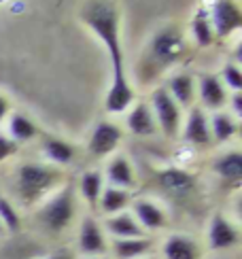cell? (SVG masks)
<instances>
[{
  "label": "cell",
  "mask_w": 242,
  "mask_h": 259,
  "mask_svg": "<svg viewBox=\"0 0 242 259\" xmlns=\"http://www.w3.org/2000/svg\"><path fill=\"white\" fill-rule=\"evenodd\" d=\"M81 21L100 38L113 70L126 68L121 47V13L115 0H85L81 5Z\"/></svg>",
  "instance_id": "obj_1"
},
{
  "label": "cell",
  "mask_w": 242,
  "mask_h": 259,
  "mask_svg": "<svg viewBox=\"0 0 242 259\" xmlns=\"http://www.w3.org/2000/svg\"><path fill=\"white\" fill-rule=\"evenodd\" d=\"M60 181L62 172L56 166L28 161V164H21L15 172V193L26 206H30V204H36L47 193H51Z\"/></svg>",
  "instance_id": "obj_2"
},
{
  "label": "cell",
  "mask_w": 242,
  "mask_h": 259,
  "mask_svg": "<svg viewBox=\"0 0 242 259\" xmlns=\"http://www.w3.org/2000/svg\"><path fill=\"white\" fill-rule=\"evenodd\" d=\"M74 214H76L74 189L70 185H64L58 191H53L51 196L43 202L36 217H38V223L47 232L60 234L74 221Z\"/></svg>",
  "instance_id": "obj_3"
},
{
  "label": "cell",
  "mask_w": 242,
  "mask_h": 259,
  "mask_svg": "<svg viewBox=\"0 0 242 259\" xmlns=\"http://www.w3.org/2000/svg\"><path fill=\"white\" fill-rule=\"evenodd\" d=\"M149 106L153 111V117H155L159 132L166 138H177L183 127V109L174 102L166 88H155L151 92Z\"/></svg>",
  "instance_id": "obj_4"
},
{
  "label": "cell",
  "mask_w": 242,
  "mask_h": 259,
  "mask_svg": "<svg viewBox=\"0 0 242 259\" xmlns=\"http://www.w3.org/2000/svg\"><path fill=\"white\" fill-rule=\"evenodd\" d=\"M149 53L151 58L157 64H164V66H170V64H177L183 53H185V36L183 32L177 26H166L157 30L151 38L149 45Z\"/></svg>",
  "instance_id": "obj_5"
},
{
  "label": "cell",
  "mask_w": 242,
  "mask_h": 259,
  "mask_svg": "<svg viewBox=\"0 0 242 259\" xmlns=\"http://www.w3.org/2000/svg\"><path fill=\"white\" fill-rule=\"evenodd\" d=\"M215 38L221 40L232 36L236 30L242 28V11L236 0H215L208 11Z\"/></svg>",
  "instance_id": "obj_6"
},
{
  "label": "cell",
  "mask_w": 242,
  "mask_h": 259,
  "mask_svg": "<svg viewBox=\"0 0 242 259\" xmlns=\"http://www.w3.org/2000/svg\"><path fill=\"white\" fill-rule=\"evenodd\" d=\"M124 140V130L113 121H98L94 132L90 136V143H87V151L94 157H106L111 155L113 151H117V147Z\"/></svg>",
  "instance_id": "obj_7"
},
{
  "label": "cell",
  "mask_w": 242,
  "mask_h": 259,
  "mask_svg": "<svg viewBox=\"0 0 242 259\" xmlns=\"http://www.w3.org/2000/svg\"><path fill=\"white\" fill-rule=\"evenodd\" d=\"M195 92H197V98H200V102H202V109H208L213 113L221 111L229 100V92L225 90L221 79H219L217 74H211V72L197 74Z\"/></svg>",
  "instance_id": "obj_8"
},
{
  "label": "cell",
  "mask_w": 242,
  "mask_h": 259,
  "mask_svg": "<svg viewBox=\"0 0 242 259\" xmlns=\"http://www.w3.org/2000/svg\"><path fill=\"white\" fill-rule=\"evenodd\" d=\"M76 244H79V253L85 255V257L104 255L108 251V238L104 234V228L94 217H83L81 219Z\"/></svg>",
  "instance_id": "obj_9"
},
{
  "label": "cell",
  "mask_w": 242,
  "mask_h": 259,
  "mask_svg": "<svg viewBox=\"0 0 242 259\" xmlns=\"http://www.w3.org/2000/svg\"><path fill=\"white\" fill-rule=\"evenodd\" d=\"M183 138L185 143H189L193 147H208L213 145L211 136V123H208V115L202 106H191L187 117L183 119Z\"/></svg>",
  "instance_id": "obj_10"
},
{
  "label": "cell",
  "mask_w": 242,
  "mask_h": 259,
  "mask_svg": "<svg viewBox=\"0 0 242 259\" xmlns=\"http://www.w3.org/2000/svg\"><path fill=\"white\" fill-rule=\"evenodd\" d=\"M157 183L172 198H187L195 189V175L179 166H168L157 172Z\"/></svg>",
  "instance_id": "obj_11"
},
{
  "label": "cell",
  "mask_w": 242,
  "mask_h": 259,
  "mask_svg": "<svg viewBox=\"0 0 242 259\" xmlns=\"http://www.w3.org/2000/svg\"><path fill=\"white\" fill-rule=\"evenodd\" d=\"M132 104H134V90H132V85H130V81H128L126 68L113 70L111 90H108L106 100H104L106 113H111V115L126 113Z\"/></svg>",
  "instance_id": "obj_12"
},
{
  "label": "cell",
  "mask_w": 242,
  "mask_h": 259,
  "mask_svg": "<svg viewBox=\"0 0 242 259\" xmlns=\"http://www.w3.org/2000/svg\"><path fill=\"white\" fill-rule=\"evenodd\" d=\"M130 206H132V214H134V219L138 221V225L147 234L149 232H159V230H164L168 225V214L157 202L140 198V200H132Z\"/></svg>",
  "instance_id": "obj_13"
},
{
  "label": "cell",
  "mask_w": 242,
  "mask_h": 259,
  "mask_svg": "<svg viewBox=\"0 0 242 259\" xmlns=\"http://www.w3.org/2000/svg\"><path fill=\"white\" fill-rule=\"evenodd\" d=\"M240 242V232L236 225L229 221L225 214L217 212L213 214L211 223H208V244L213 251H227Z\"/></svg>",
  "instance_id": "obj_14"
},
{
  "label": "cell",
  "mask_w": 242,
  "mask_h": 259,
  "mask_svg": "<svg viewBox=\"0 0 242 259\" xmlns=\"http://www.w3.org/2000/svg\"><path fill=\"white\" fill-rule=\"evenodd\" d=\"M126 125L134 136L147 138L157 134V123L155 117H153V111L149 102H134L128 109V117H126Z\"/></svg>",
  "instance_id": "obj_15"
},
{
  "label": "cell",
  "mask_w": 242,
  "mask_h": 259,
  "mask_svg": "<svg viewBox=\"0 0 242 259\" xmlns=\"http://www.w3.org/2000/svg\"><path fill=\"white\" fill-rule=\"evenodd\" d=\"M166 92L174 98L181 109H191L195 106L197 92H195V77L189 72H177L172 74L166 83Z\"/></svg>",
  "instance_id": "obj_16"
},
{
  "label": "cell",
  "mask_w": 242,
  "mask_h": 259,
  "mask_svg": "<svg viewBox=\"0 0 242 259\" xmlns=\"http://www.w3.org/2000/svg\"><path fill=\"white\" fill-rule=\"evenodd\" d=\"M102 228H104V234H108L111 238H145V236H149L138 225L134 214L128 212V210L106 217Z\"/></svg>",
  "instance_id": "obj_17"
},
{
  "label": "cell",
  "mask_w": 242,
  "mask_h": 259,
  "mask_svg": "<svg viewBox=\"0 0 242 259\" xmlns=\"http://www.w3.org/2000/svg\"><path fill=\"white\" fill-rule=\"evenodd\" d=\"M164 259H202V249L191 236L172 234L162 244Z\"/></svg>",
  "instance_id": "obj_18"
},
{
  "label": "cell",
  "mask_w": 242,
  "mask_h": 259,
  "mask_svg": "<svg viewBox=\"0 0 242 259\" xmlns=\"http://www.w3.org/2000/svg\"><path fill=\"white\" fill-rule=\"evenodd\" d=\"M213 172L223 183L238 187L242 181V153L232 149V151H225V153L217 155L213 161Z\"/></svg>",
  "instance_id": "obj_19"
},
{
  "label": "cell",
  "mask_w": 242,
  "mask_h": 259,
  "mask_svg": "<svg viewBox=\"0 0 242 259\" xmlns=\"http://www.w3.org/2000/svg\"><path fill=\"white\" fill-rule=\"evenodd\" d=\"M106 177H108V183H111L113 187L128 189V191L136 187V172H134V166H132V161H130L124 153L115 155L111 161H108Z\"/></svg>",
  "instance_id": "obj_20"
},
{
  "label": "cell",
  "mask_w": 242,
  "mask_h": 259,
  "mask_svg": "<svg viewBox=\"0 0 242 259\" xmlns=\"http://www.w3.org/2000/svg\"><path fill=\"white\" fill-rule=\"evenodd\" d=\"M153 246L149 236L145 238H113L108 242V249L115 255V259H142Z\"/></svg>",
  "instance_id": "obj_21"
},
{
  "label": "cell",
  "mask_w": 242,
  "mask_h": 259,
  "mask_svg": "<svg viewBox=\"0 0 242 259\" xmlns=\"http://www.w3.org/2000/svg\"><path fill=\"white\" fill-rule=\"evenodd\" d=\"M43 153H45V157L53 166H68L76 157V149L64 138L47 136V138H43Z\"/></svg>",
  "instance_id": "obj_22"
},
{
  "label": "cell",
  "mask_w": 242,
  "mask_h": 259,
  "mask_svg": "<svg viewBox=\"0 0 242 259\" xmlns=\"http://www.w3.org/2000/svg\"><path fill=\"white\" fill-rule=\"evenodd\" d=\"M130 204H132V193H130L128 189H119V187L108 185V187H104L102 193H100V200H98V208L102 210V214L111 217V214H117V212L128 210Z\"/></svg>",
  "instance_id": "obj_23"
},
{
  "label": "cell",
  "mask_w": 242,
  "mask_h": 259,
  "mask_svg": "<svg viewBox=\"0 0 242 259\" xmlns=\"http://www.w3.org/2000/svg\"><path fill=\"white\" fill-rule=\"evenodd\" d=\"M208 123H211L213 143H227L238 134V119L227 111H215L213 117H208Z\"/></svg>",
  "instance_id": "obj_24"
},
{
  "label": "cell",
  "mask_w": 242,
  "mask_h": 259,
  "mask_svg": "<svg viewBox=\"0 0 242 259\" xmlns=\"http://www.w3.org/2000/svg\"><path fill=\"white\" fill-rule=\"evenodd\" d=\"M102 189H104V177H102L100 170H85L81 175L79 193L90 206H98V200H100Z\"/></svg>",
  "instance_id": "obj_25"
},
{
  "label": "cell",
  "mask_w": 242,
  "mask_h": 259,
  "mask_svg": "<svg viewBox=\"0 0 242 259\" xmlns=\"http://www.w3.org/2000/svg\"><path fill=\"white\" fill-rule=\"evenodd\" d=\"M191 32H193V38H195V45L197 47H213L217 38H215V32L211 26V17H208V9L200 7L195 11L193 21H191Z\"/></svg>",
  "instance_id": "obj_26"
},
{
  "label": "cell",
  "mask_w": 242,
  "mask_h": 259,
  "mask_svg": "<svg viewBox=\"0 0 242 259\" xmlns=\"http://www.w3.org/2000/svg\"><path fill=\"white\" fill-rule=\"evenodd\" d=\"M9 136L13 138L17 145H24L28 140L38 136V127L30 117L21 115V113H13L9 117Z\"/></svg>",
  "instance_id": "obj_27"
},
{
  "label": "cell",
  "mask_w": 242,
  "mask_h": 259,
  "mask_svg": "<svg viewBox=\"0 0 242 259\" xmlns=\"http://www.w3.org/2000/svg\"><path fill=\"white\" fill-rule=\"evenodd\" d=\"M0 223L9 232H17L21 228V217L15 208V204L3 196H0Z\"/></svg>",
  "instance_id": "obj_28"
},
{
  "label": "cell",
  "mask_w": 242,
  "mask_h": 259,
  "mask_svg": "<svg viewBox=\"0 0 242 259\" xmlns=\"http://www.w3.org/2000/svg\"><path fill=\"white\" fill-rule=\"evenodd\" d=\"M221 83L225 85V90L240 92L242 90V68L238 66V62H227L221 68Z\"/></svg>",
  "instance_id": "obj_29"
},
{
  "label": "cell",
  "mask_w": 242,
  "mask_h": 259,
  "mask_svg": "<svg viewBox=\"0 0 242 259\" xmlns=\"http://www.w3.org/2000/svg\"><path fill=\"white\" fill-rule=\"evenodd\" d=\"M17 149H19V145L13 138H11L9 134H5V132H0V164L7 161L9 157H13L17 153Z\"/></svg>",
  "instance_id": "obj_30"
},
{
  "label": "cell",
  "mask_w": 242,
  "mask_h": 259,
  "mask_svg": "<svg viewBox=\"0 0 242 259\" xmlns=\"http://www.w3.org/2000/svg\"><path fill=\"white\" fill-rule=\"evenodd\" d=\"M227 104L232 106V115L236 117V119H240V117H242V92H232Z\"/></svg>",
  "instance_id": "obj_31"
},
{
  "label": "cell",
  "mask_w": 242,
  "mask_h": 259,
  "mask_svg": "<svg viewBox=\"0 0 242 259\" xmlns=\"http://www.w3.org/2000/svg\"><path fill=\"white\" fill-rule=\"evenodd\" d=\"M9 113H11V102H9V98H5V96L0 94V123L5 121V117H9Z\"/></svg>",
  "instance_id": "obj_32"
},
{
  "label": "cell",
  "mask_w": 242,
  "mask_h": 259,
  "mask_svg": "<svg viewBox=\"0 0 242 259\" xmlns=\"http://www.w3.org/2000/svg\"><path fill=\"white\" fill-rule=\"evenodd\" d=\"M49 259H76V255L72 251H58V253H53Z\"/></svg>",
  "instance_id": "obj_33"
},
{
  "label": "cell",
  "mask_w": 242,
  "mask_h": 259,
  "mask_svg": "<svg viewBox=\"0 0 242 259\" xmlns=\"http://www.w3.org/2000/svg\"><path fill=\"white\" fill-rule=\"evenodd\" d=\"M83 259H108V257H104V255H96V257H83Z\"/></svg>",
  "instance_id": "obj_34"
},
{
  "label": "cell",
  "mask_w": 242,
  "mask_h": 259,
  "mask_svg": "<svg viewBox=\"0 0 242 259\" xmlns=\"http://www.w3.org/2000/svg\"><path fill=\"white\" fill-rule=\"evenodd\" d=\"M5 3H9V0H0V7H3V5H5Z\"/></svg>",
  "instance_id": "obj_35"
},
{
  "label": "cell",
  "mask_w": 242,
  "mask_h": 259,
  "mask_svg": "<svg viewBox=\"0 0 242 259\" xmlns=\"http://www.w3.org/2000/svg\"><path fill=\"white\" fill-rule=\"evenodd\" d=\"M3 230H5V228H3V223H0V232H3Z\"/></svg>",
  "instance_id": "obj_36"
}]
</instances>
